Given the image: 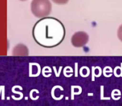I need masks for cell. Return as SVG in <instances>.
I'll return each mask as SVG.
<instances>
[{
  "label": "cell",
  "instance_id": "obj_7",
  "mask_svg": "<svg viewBox=\"0 0 122 106\" xmlns=\"http://www.w3.org/2000/svg\"><path fill=\"white\" fill-rule=\"evenodd\" d=\"M20 1H26V0H20Z\"/></svg>",
  "mask_w": 122,
  "mask_h": 106
},
{
  "label": "cell",
  "instance_id": "obj_2",
  "mask_svg": "<svg viewBox=\"0 0 122 106\" xmlns=\"http://www.w3.org/2000/svg\"><path fill=\"white\" fill-rule=\"evenodd\" d=\"M52 10L50 0H32L31 2V12L37 18L47 17Z\"/></svg>",
  "mask_w": 122,
  "mask_h": 106
},
{
  "label": "cell",
  "instance_id": "obj_5",
  "mask_svg": "<svg viewBox=\"0 0 122 106\" xmlns=\"http://www.w3.org/2000/svg\"><path fill=\"white\" fill-rule=\"evenodd\" d=\"M52 1L57 5H66L68 2L69 0H52Z\"/></svg>",
  "mask_w": 122,
  "mask_h": 106
},
{
  "label": "cell",
  "instance_id": "obj_6",
  "mask_svg": "<svg viewBox=\"0 0 122 106\" xmlns=\"http://www.w3.org/2000/svg\"><path fill=\"white\" fill-rule=\"evenodd\" d=\"M117 35H118V38L119 39V40L122 42V24L118 27V29L117 32Z\"/></svg>",
  "mask_w": 122,
  "mask_h": 106
},
{
  "label": "cell",
  "instance_id": "obj_1",
  "mask_svg": "<svg viewBox=\"0 0 122 106\" xmlns=\"http://www.w3.org/2000/svg\"><path fill=\"white\" fill-rule=\"evenodd\" d=\"M66 29L60 20L54 17L41 18L35 24L32 36L35 41L46 48L57 47L65 38Z\"/></svg>",
  "mask_w": 122,
  "mask_h": 106
},
{
  "label": "cell",
  "instance_id": "obj_4",
  "mask_svg": "<svg viewBox=\"0 0 122 106\" xmlns=\"http://www.w3.org/2000/svg\"><path fill=\"white\" fill-rule=\"evenodd\" d=\"M12 54L13 56H17V57L28 56L29 55V49L26 45H25L23 44H18L13 48Z\"/></svg>",
  "mask_w": 122,
  "mask_h": 106
},
{
  "label": "cell",
  "instance_id": "obj_3",
  "mask_svg": "<svg viewBox=\"0 0 122 106\" xmlns=\"http://www.w3.org/2000/svg\"><path fill=\"white\" fill-rule=\"evenodd\" d=\"M88 40L89 36L85 32H76L71 37V43L75 47H82L85 46Z\"/></svg>",
  "mask_w": 122,
  "mask_h": 106
}]
</instances>
